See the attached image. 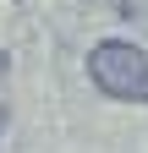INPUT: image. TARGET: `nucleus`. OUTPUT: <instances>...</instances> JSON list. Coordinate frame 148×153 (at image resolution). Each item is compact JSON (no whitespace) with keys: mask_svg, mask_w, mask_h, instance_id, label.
<instances>
[{"mask_svg":"<svg viewBox=\"0 0 148 153\" xmlns=\"http://www.w3.org/2000/svg\"><path fill=\"white\" fill-rule=\"evenodd\" d=\"M88 76L99 93L121 104H148V49L126 44V38H104L88 49Z\"/></svg>","mask_w":148,"mask_h":153,"instance_id":"f257e3e1","label":"nucleus"},{"mask_svg":"<svg viewBox=\"0 0 148 153\" xmlns=\"http://www.w3.org/2000/svg\"><path fill=\"white\" fill-rule=\"evenodd\" d=\"M0 126H6V109H0Z\"/></svg>","mask_w":148,"mask_h":153,"instance_id":"f03ea898","label":"nucleus"}]
</instances>
